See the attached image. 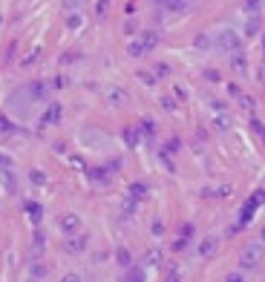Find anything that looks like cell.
Here are the masks:
<instances>
[{"label": "cell", "instance_id": "4", "mask_svg": "<svg viewBox=\"0 0 265 282\" xmlns=\"http://www.w3.org/2000/svg\"><path fill=\"white\" fill-rule=\"evenodd\" d=\"M216 46H219L222 52H231V55H234L236 49H242V46H239V37H236L231 29H222V32H216Z\"/></svg>", "mask_w": 265, "mask_h": 282}, {"label": "cell", "instance_id": "5", "mask_svg": "<svg viewBox=\"0 0 265 282\" xmlns=\"http://www.w3.org/2000/svg\"><path fill=\"white\" fill-rule=\"evenodd\" d=\"M61 116H64V107H61L58 101H52L49 107L41 112V124H44V127H52V124H58V121H61Z\"/></svg>", "mask_w": 265, "mask_h": 282}, {"label": "cell", "instance_id": "28", "mask_svg": "<svg viewBox=\"0 0 265 282\" xmlns=\"http://www.w3.org/2000/svg\"><path fill=\"white\" fill-rule=\"evenodd\" d=\"M98 15H107V0H98V6H96Z\"/></svg>", "mask_w": 265, "mask_h": 282}, {"label": "cell", "instance_id": "11", "mask_svg": "<svg viewBox=\"0 0 265 282\" xmlns=\"http://www.w3.org/2000/svg\"><path fill=\"white\" fill-rule=\"evenodd\" d=\"M124 141H127V147H136L141 141V130L139 127H124Z\"/></svg>", "mask_w": 265, "mask_h": 282}, {"label": "cell", "instance_id": "30", "mask_svg": "<svg viewBox=\"0 0 265 282\" xmlns=\"http://www.w3.org/2000/svg\"><path fill=\"white\" fill-rule=\"evenodd\" d=\"M179 150V138H170V144H167V153H176Z\"/></svg>", "mask_w": 265, "mask_h": 282}, {"label": "cell", "instance_id": "37", "mask_svg": "<svg viewBox=\"0 0 265 282\" xmlns=\"http://www.w3.org/2000/svg\"><path fill=\"white\" fill-rule=\"evenodd\" d=\"M262 245H265V228H262Z\"/></svg>", "mask_w": 265, "mask_h": 282}, {"label": "cell", "instance_id": "14", "mask_svg": "<svg viewBox=\"0 0 265 282\" xmlns=\"http://www.w3.org/2000/svg\"><path fill=\"white\" fill-rule=\"evenodd\" d=\"M26 210H29L32 222H41V216H44V208H41V204H35V202H26Z\"/></svg>", "mask_w": 265, "mask_h": 282}, {"label": "cell", "instance_id": "6", "mask_svg": "<svg viewBox=\"0 0 265 282\" xmlns=\"http://www.w3.org/2000/svg\"><path fill=\"white\" fill-rule=\"evenodd\" d=\"M78 228H81V219L75 216V213H69V216L61 219V231H64L66 236H78Z\"/></svg>", "mask_w": 265, "mask_h": 282}, {"label": "cell", "instance_id": "8", "mask_svg": "<svg viewBox=\"0 0 265 282\" xmlns=\"http://www.w3.org/2000/svg\"><path fill=\"white\" fill-rule=\"evenodd\" d=\"M231 66H234V69H236L239 75L248 72V61H245V52H242V49H236L234 55H231Z\"/></svg>", "mask_w": 265, "mask_h": 282}, {"label": "cell", "instance_id": "29", "mask_svg": "<svg viewBox=\"0 0 265 282\" xmlns=\"http://www.w3.org/2000/svg\"><path fill=\"white\" fill-rule=\"evenodd\" d=\"M167 72H170L167 64H159V66H156V75H167Z\"/></svg>", "mask_w": 265, "mask_h": 282}, {"label": "cell", "instance_id": "19", "mask_svg": "<svg viewBox=\"0 0 265 282\" xmlns=\"http://www.w3.org/2000/svg\"><path fill=\"white\" fill-rule=\"evenodd\" d=\"M29 179H32V184H44V181H46V176L41 173V170H29Z\"/></svg>", "mask_w": 265, "mask_h": 282}, {"label": "cell", "instance_id": "24", "mask_svg": "<svg viewBox=\"0 0 265 282\" xmlns=\"http://www.w3.org/2000/svg\"><path fill=\"white\" fill-rule=\"evenodd\" d=\"M251 127H254V133H259V136L265 138V124L262 121H257V118H254V121H251Z\"/></svg>", "mask_w": 265, "mask_h": 282}, {"label": "cell", "instance_id": "15", "mask_svg": "<svg viewBox=\"0 0 265 282\" xmlns=\"http://www.w3.org/2000/svg\"><path fill=\"white\" fill-rule=\"evenodd\" d=\"M199 253H202V256H211V253H216V239H205V242L199 245Z\"/></svg>", "mask_w": 265, "mask_h": 282}, {"label": "cell", "instance_id": "1", "mask_svg": "<svg viewBox=\"0 0 265 282\" xmlns=\"http://www.w3.org/2000/svg\"><path fill=\"white\" fill-rule=\"evenodd\" d=\"M265 204V190H257V193L251 196L248 202L242 204V210H239V222L231 228V233H236V231H242L245 224H251V219H254V213H257L259 208Z\"/></svg>", "mask_w": 265, "mask_h": 282}, {"label": "cell", "instance_id": "9", "mask_svg": "<svg viewBox=\"0 0 265 282\" xmlns=\"http://www.w3.org/2000/svg\"><path fill=\"white\" fill-rule=\"evenodd\" d=\"M110 173H112L110 167H92V170H89V179L98 181V184H104V181L110 179Z\"/></svg>", "mask_w": 265, "mask_h": 282}, {"label": "cell", "instance_id": "31", "mask_svg": "<svg viewBox=\"0 0 265 282\" xmlns=\"http://www.w3.org/2000/svg\"><path fill=\"white\" fill-rule=\"evenodd\" d=\"M32 274H35V276H46V268H41V265H32Z\"/></svg>", "mask_w": 265, "mask_h": 282}, {"label": "cell", "instance_id": "10", "mask_svg": "<svg viewBox=\"0 0 265 282\" xmlns=\"http://www.w3.org/2000/svg\"><path fill=\"white\" fill-rule=\"evenodd\" d=\"M144 196H147V184H144V181H132V184H130V199L141 202Z\"/></svg>", "mask_w": 265, "mask_h": 282}, {"label": "cell", "instance_id": "2", "mask_svg": "<svg viewBox=\"0 0 265 282\" xmlns=\"http://www.w3.org/2000/svg\"><path fill=\"white\" fill-rule=\"evenodd\" d=\"M156 44H159V32L147 29V32H141V37H139V41H132V44H130V49H127V52H130L132 58H139V55H144V52H150V49H153Z\"/></svg>", "mask_w": 265, "mask_h": 282}, {"label": "cell", "instance_id": "27", "mask_svg": "<svg viewBox=\"0 0 265 282\" xmlns=\"http://www.w3.org/2000/svg\"><path fill=\"white\" fill-rule=\"evenodd\" d=\"M61 282H84V279H81V274H66Z\"/></svg>", "mask_w": 265, "mask_h": 282}, {"label": "cell", "instance_id": "22", "mask_svg": "<svg viewBox=\"0 0 265 282\" xmlns=\"http://www.w3.org/2000/svg\"><path fill=\"white\" fill-rule=\"evenodd\" d=\"M66 26H69V29H78V26H81V15H69L66 17Z\"/></svg>", "mask_w": 265, "mask_h": 282}, {"label": "cell", "instance_id": "16", "mask_svg": "<svg viewBox=\"0 0 265 282\" xmlns=\"http://www.w3.org/2000/svg\"><path fill=\"white\" fill-rule=\"evenodd\" d=\"M259 15H248V26H245V32H248V35H257L259 32Z\"/></svg>", "mask_w": 265, "mask_h": 282}, {"label": "cell", "instance_id": "33", "mask_svg": "<svg viewBox=\"0 0 265 282\" xmlns=\"http://www.w3.org/2000/svg\"><path fill=\"white\" fill-rule=\"evenodd\" d=\"M225 282H245V279H242V274H228V279H225Z\"/></svg>", "mask_w": 265, "mask_h": 282}, {"label": "cell", "instance_id": "25", "mask_svg": "<svg viewBox=\"0 0 265 282\" xmlns=\"http://www.w3.org/2000/svg\"><path fill=\"white\" fill-rule=\"evenodd\" d=\"M193 236V224L187 222V224H182V239H191Z\"/></svg>", "mask_w": 265, "mask_h": 282}, {"label": "cell", "instance_id": "12", "mask_svg": "<svg viewBox=\"0 0 265 282\" xmlns=\"http://www.w3.org/2000/svg\"><path fill=\"white\" fill-rule=\"evenodd\" d=\"M124 282H144V268H141V265H132V268H127Z\"/></svg>", "mask_w": 265, "mask_h": 282}, {"label": "cell", "instance_id": "7", "mask_svg": "<svg viewBox=\"0 0 265 282\" xmlns=\"http://www.w3.org/2000/svg\"><path fill=\"white\" fill-rule=\"evenodd\" d=\"M84 248H87V236H84V233L66 239V253H81Z\"/></svg>", "mask_w": 265, "mask_h": 282}, {"label": "cell", "instance_id": "32", "mask_svg": "<svg viewBox=\"0 0 265 282\" xmlns=\"http://www.w3.org/2000/svg\"><path fill=\"white\" fill-rule=\"evenodd\" d=\"M184 245H187V239H179V242H173V251H184Z\"/></svg>", "mask_w": 265, "mask_h": 282}, {"label": "cell", "instance_id": "21", "mask_svg": "<svg viewBox=\"0 0 265 282\" xmlns=\"http://www.w3.org/2000/svg\"><path fill=\"white\" fill-rule=\"evenodd\" d=\"M0 133H3V136L15 133V127H12V121H9V118H0Z\"/></svg>", "mask_w": 265, "mask_h": 282}, {"label": "cell", "instance_id": "23", "mask_svg": "<svg viewBox=\"0 0 265 282\" xmlns=\"http://www.w3.org/2000/svg\"><path fill=\"white\" fill-rule=\"evenodd\" d=\"M110 101L121 104V101H124V92H121V89H110Z\"/></svg>", "mask_w": 265, "mask_h": 282}, {"label": "cell", "instance_id": "35", "mask_svg": "<svg viewBox=\"0 0 265 282\" xmlns=\"http://www.w3.org/2000/svg\"><path fill=\"white\" fill-rule=\"evenodd\" d=\"M167 282H179V274H176V271H170V274H167Z\"/></svg>", "mask_w": 265, "mask_h": 282}, {"label": "cell", "instance_id": "17", "mask_svg": "<svg viewBox=\"0 0 265 282\" xmlns=\"http://www.w3.org/2000/svg\"><path fill=\"white\" fill-rule=\"evenodd\" d=\"M139 130H141V133H144V136L150 138V136H153V133H156V127H153V121H150V118H144V121L139 124Z\"/></svg>", "mask_w": 265, "mask_h": 282}, {"label": "cell", "instance_id": "13", "mask_svg": "<svg viewBox=\"0 0 265 282\" xmlns=\"http://www.w3.org/2000/svg\"><path fill=\"white\" fill-rule=\"evenodd\" d=\"M116 259H118V265H121V268H132V256H130V251H127V248H118Z\"/></svg>", "mask_w": 265, "mask_h": 282}, {"label": "cell", "instance_id": "34", "mask_svg": "<svg viewBox=\"0 0 265 282\" xmlns=\"http://www.w3.org/2000/svg\"><path fill=\"white\" fill-rule=\"evenodd\" d=\"M205 75H207V81H219V72H216V69H207Z\"/></svg>", "mask_w": 265, "mask_h": 282}, {"label": "cell", "instance_id": "26", "mask_svg": "<svg viewBox=\"0 0 265 282\" xmlns=\"http://www.w3.org/2000/svg\"><path fill=\"white\" fill-rule=\"evenodd\" d=\"M156 259H159V251H150L147 256H144V262H147V265H156Z\"/></svg>", "mask_w": 265, "mask_h": 282}, {"label": "cell", "instance_id": "20", "mask_svg": "<svg viewBox=\"0 0 265 282\" xmlns=\"http://www.w3.org/2000/svg\"><path fill=\"white\" fill-rule=\"evenodd\" d=\"M12 167H15V161L9 159L6 153H0V170H12Z\"/></svg>", "mask_w": 265, "mask_h": 282}, {"label": "cell", "instance_id": "36", "mask_svg": "<svg viewBox=\"0 0 265 282\" xmlns=\"http://www.w3.org/2000/svg\"><path fill=\"white\" fill-rule=\"evenodd\" d=\"M156 3H162V6H170V0H156Z\"/></svg>", "mask_w": 265, "mask_h": 282}, {"label": "cell", "instance_id": "3", "mask_svg": "<svg viewBox=\"0 0 265 282\" xmlns=\"http://www.w3.org/2000/svg\"><path fill=\"white\" fill-rule=\"evenodd\" d=\"M262 253H265L262 242H251V245L242 251V256H239V265H242L245 271H248V268H257L259 262H262Z\"/></svg>", "mask_w": 265, "mask_h": 282}, {"label": "cell", "instance_id": "18", "mask_svg": "<svg viewBox=\"0 0 265 282\" xmlns=\"http://www.w3.org/2000/svg\"><path fill=\"white\" fill-rule=\"evenodd\" d=\"M259 3H262V0H245V9H248V15H259Z\"/></svg>", "mask_w": 265, "mask_h": 282}]
</instances>
